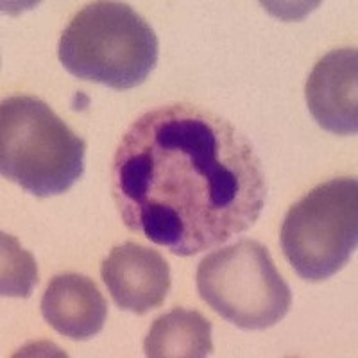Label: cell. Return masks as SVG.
<instances>
[{
  "instance_id": "cell-1",
  "label": "cell",
  "mask_w": 358,
  "mask_h": 358,
  "mask_svg": "<svg viewBox=\"0 0 358 358\" xmlns=\"http://www.w3.org/2000/svg\"><path fill=\"white\" fill-rule=\"evenodd\" d=\"M111 194L126 228L194 257L257 222L267 183L251 142L194 104H167L131 124L118 143Z\"/></svg>"
},
{
  "instance_id": "cell-5",
  "label": "cell",
  "mask_w": 358,
  "mask_h": 358,
  "mask_svg": "<svg viewBox=\"0 0 358 358\" xmlns=\"http://www.w3.org/2000/svg\"><path fill=\"white\" fill-rule=\"evenodd\" d=\"M280 238L303 280L317 283L335 276L358 244L357 179H330L308 192L285 215Z\"/></svg>"
},
{
  "instance_id": "cell-7",
  "label": "cell",
  "mask_w": 358,
  "mask_h": 358,
  "mask_svg": "<svg viewBox=\"0 0 358 358\" xmlns=\"http://www.w3.org/2000/svg\"><path fill=\"white\" fill-rule=\"evenodd\" d=\"M358 54L331 50L313 66L306 81V104L322 129L355 134L358 129Z\"/></svg>"
},
{
  "instance_id": "cell-6",
  "label": "cell",
  "mask_w": 358,
  "mask_h": 358,
  "mask_svg": "<svg viewBox=\"0 0 358 358\" xmlns=\"http://www.w3.org/2000/svg\"><path fill=\"white\" fill-rule=\"evenodd\" d=\"M102 280L118 308L143 313L159 308L171 290V268L158 251L136 242L111 249L102 262Z\"/></svg>"
},
{
  "instance_id": "cell-8",
  "label": "cell",
  "mask_w": 358,
  "mask_h": 358,
  "mask_svg": "<svg viewBox=\"0 0 358 358\" xmlns=\"http://www.w3.org/2000/svg\"><path fill=\"white\" fill-rule=\"evenodd\" d=\"M41 313L63 337L88 341L104 328L108 305L90 278L69 273L50 280L41 299Z\"/></svg>"
},
{
  "instance_id": "cell-4",
  "label": "cell",
  "mask_w": 358,
  "mask_h": 358,
  "mask_svg": "<svg viewBox=\"0 0 358 358\" xmlns=\"http://www.w3.org/2000/svg\"><path fill=\"white\" fill-rule=\"evenodd\" d=\"M197 290L220 317L242 330H265L289 313L292 292L267 248L244 241L208 255L197 268Z\"/></svg>"
},
{
  "instance_id": "cell-10",
  "label": "cell",
  "mask_w": 358,
  "mask_h": 358,
  "mask_svg": "<svg viewBox=\"0 0 358 358\" xmlns=\"http://www.w3.org/2000/svg\"><path fill=\"white\" fill-rule=\"evenodd\" d=\"M38 285L33 255L20 248L17 238L2 233V296L29 297Z\"/></svg>"
},
{
  "instance_id": "cell-9",
  "label": "cell",
  "mask_w": 358,
  "mask_h": 358,
  "mask_svg": "<svg viewBox=\"0 0 358 358\" xmlns=\"http://www.w3.org/2000/svg\"><path fill=\"white\" fill-rule=\"evenodd\" d=\"M149 358H201L213 351L212 322L196 310L174 308L152 322L143 342Z\"/></svg>"
},
{
  "instance_id": "cell-3",
  "label": "cell",
  "mask_w": 358,
  "mask_h": 358,
  "mask_svg": "<svg viewBox=\"0 0 358 358\" xmlns=\"http://www.w3.org/2000/svg\"><path fill=\"white\" fill-rule=\"evenodd\" d=\"M86 143L49 104L15 95L0 108V171L36 197L65 194L85 172Z\"/></svg>"
},
{
  "instance_id": "cell-2",
  "label": "cell",
  "mask_w": 358,
  "mask_h": 358,
  "mask_svg": "<svg viewBox=\"0 0 358 358\" xmlns=\"http://www.w3.org/2000/svg\"><path fill=\"white\" fill-rule=\"evenodd\" d=\"M59 62L72 76L113 90L142 85L158 63V38L122 2H92L72 18L59 40Z\"/></svg>"
}]
</instances>
